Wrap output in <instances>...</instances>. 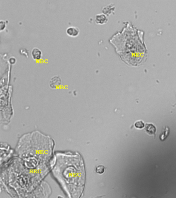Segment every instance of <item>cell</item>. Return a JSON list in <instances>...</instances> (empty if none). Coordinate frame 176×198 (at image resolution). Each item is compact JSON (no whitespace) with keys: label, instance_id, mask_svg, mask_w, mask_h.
Listing matches in <instances>:
<instances>
[{"label":"cell","instance_id":"9","mask_svg":"<svg viewBox=\"0 0 176 198\" xmlns=\"http://www.w3.org/2000/svg\"><path fill=\"white\" fill-rule=\"evenodd\" d=\"M9 61L11 64H14L16 63V60L15 59L14 57H11L10 59H9Z\"/></svg>","mask_w":176,"mask_h":198},{"label":"cell","instance_id":"1","mask_svg":"<svg viewBox=\"0 0 176 198\" xmlns=\"http://www.w3.org/2000/svg\"><path fill=\"white\" fill-rule=\"evenodd\" d=\"M52 172L69 197L81 196L84 187V165L80 154L58 153Z\"/></svg>","mask_w":176,"mask_h":198},{"label":"cell","instance_id":"3","mask_svg":"<svg viewBox=\"0 0 176 198\" xmlns=\"http://www.w3.org/2000/svg\"><path fill=\"white\" fill-rule=\"evenodd\" d=\"M96 23L99 25H103L106 23L108 21V18L106 15L103 14H98L96 16L95 18Z\"/></svg>","mask_w":176,"mask_h":198},{"label":"cell","instance_id":"6","mask_svg":"<svg viewBox=\"0 0 176 198\" xmlns=\"http://www.w3.org/2000/svg\"><path fill=\"white\" fill-rule=\"evenodd\" d=\"M146 131L149 135H153L156 133V128L152 124L148 123L146 125Z\"/></svg>","mask_w":176,"mask_h":198},{"label":"cell","instance_id":"5","mask_svg":"<svg viewBox=\"0 0 176 198\" xmlns=\"http://www.w3.org/2000/svg\"><path fill=\"white\" fill-rule=\"evenodd\" d=\"M61 83V81L59 77L58 76H54V78H52L50 81V85L51 87L52 88H55L56 87L58 86Z\"/></svg>","mask_w":176,"mask_h":198},{"label":"cell","instance_id":"8","mask_svg":"<svg viewBox=\"0 0 176 198\" xmlns=\"http://www.w3.org/2000/svg\"><path fill=\"white\" fill-rule=\"evenodd\" d=\"M96 171L97 173L100 174V175H102L103 173H104L105 171V167L103 165H100L98 166L96 168Z\"/></svg>","mask_w":176,"mask_h":198},{"label":"cell","instance_id":"7","mask_svg":"<svg viewBox=\"0 0 176 198\" xmlns=\"http://www.w3.org/2000/svg\"><path fill=\"white\" fill-rule=\"evenodd\" d=\"M134 125L135 128L139 129H142L143 128H144L145 126V123L143 121L141 120L137 121L134 123Z\"/></svg>","mask_w":176,"mask_h":198},{"label":"cell","instance_id":"4","mask_svg":"<svg viewBox=\"0 0 176 198\" xmlns=\"http://www.w3.org/2000/svg\"><path fill=\"white\" fill-rule=\"evenodd\" d=\"M31 55L33 59L36 60H40L42 57V52L39 49L37 48H34L33 49L31 52Z\"/></svg>","mask_w":176,"mask_h":198},{"label":"cell","instance_id":"2","mask_svg":"<svg viewBox=\"0 0 176 198\" xmlns=\"http://www.w3.org/2000/svg\"><path fill=\"white\" fill-rule=\"evenodd\" d=\"M66 34L68 36L71 37L75 38L79 36L80 34V29L78 27L76 26H70L66 29Z\"/></svg>","mask_w":176,"mask_h":198}]
</instances>
